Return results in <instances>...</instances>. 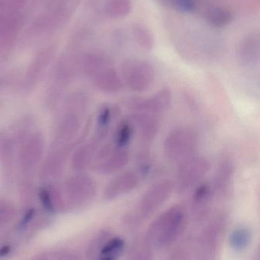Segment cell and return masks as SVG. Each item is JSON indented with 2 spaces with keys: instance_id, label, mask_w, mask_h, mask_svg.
Masks as SVG:
<instances>
[{
  "instance_id": "6da1fadb",
  "label": "cell",
  "mask_w": 260,
  "mask_h": 260,
  "mask_svg": "<svg viewBox=\"0 0 260 260\" xmlns=\"http://www.w3.org/2000/svg\"><path fill=\"white\" fill-rule=\"evenodd\" d=\"M189 213L184 206L176 204L160 213L148 227L145 237L154 250L174 247L186 232Z\"/></svg>"
},
{
  "instance_id": "3957f363",
  "label": "cell",
  "mask_w": 260,
  "mask_h": 260,
  "mask_svg": "<svg viewBox=\"0 0 260 260\" xmlns=\"http://www.w3.org/2000/svg\"><path fill=\"white\" fill-rule=\"evenodd\" d=\"M228 215L218 212L205 223L203 230L195 238L194 260H215L218 254L227 225Z\"/></svg>"
},
{
  "instance_id": "ba28073f",
  "label": "cell",
  "mask_w": 260,
  "mask_h": 260,
  "mask_svg": "<svg viewBox=\"0 0 260 260\" xmlns=\"http://www.w3.org/2000/svg\"><path fill=\"white\" fill-rule=\"evenodd\" d=\"M172 103V91L166 87L148 97L133 99L130 107L134 112L147 113L159 117L171 108Z\"/></svg>"
},
{
  "instance_id": "52a82bcc",
  "label": "cell",
  "mask_w": 260,
  "mask_h": 260,
  "mask_svg": "<svg viewBox=\"0 0 260 260\" xmlns=\"http://www.w3.org/2000/svg\"><path fill=\"white\" fill-rule=\"evenodd\" d=\"M192 191L188 213L195 224L201 225L210 218L216 196L210 182H201Z\"/></svg>"
},
{
  "instance_id": "30bf717a",
  "label": "cell",
  "mask_w": 260,
  "mask_h": 260,
  "mask_svg": "<svg viewBox=\"0 0 260 260\" xmlns=\"http://www.w3.org/2000/svg\"><path fill=\"white\" fill-rule=\"evenodd\" d=\"M130 160L128 148H122L113 145L105 148L101 154L98 170L101 174H111L122 171Z\"/></svg>"
},
{
  "instance_id": "ffe728a7",
  "label": "cell",
  "mask_w": 260,
  "mask_h": 260,
  "mask_svg": "<svg viewBox=\"0 0 260 260\" xmlns=\"http://www.w3.org/2000/svg\"><path fill=\"white\" fill-rule=\"evenodd\" d=\"M111 12L117 17L124 16L129 12L131 9L130 0H111Z\"/></svg>"
},
{
  "instance_id": "44dd1931",
  "label": "cell",
  "mask_w": 260,
  "mask_h": 260,
  "mask_svg": "<svg viewBox=\"0 0 260 260\" xmlns=\"http://www.w3.org/2000/svg\"><path fill=\"white\" fill-rule=\"evenodd\" d=\"M168 4L177 10L183 12H189L193 10L195 6V0H165Z\"/></svg>"
},
{
  "instance_id": "9a60e30c",
  "label": "cell",
  "mask_w": 260,
  "mask_h": 260,
  "mask_svg": "<svg viewBox=\"0 0 260 260\" xmlns=\"http://www.w3.org/2000/svg\"><path fill=\"white\" fill-rule=\"evenodd\" d=\"M253 240L252 230L247 226H238L230 232L228 237V243L230 248L236 252L245 251Z\"/></svg>"
},
{
  "instance_id": "8fae6325",
  "label": "cell",
  "mask_w": 260,
  "mask_h": 260,
  "mask_svg": "<svg viewBox=\"0 0 260 260\" xmlns=\"http://www.w3.org/2000/svg\"><path fill=\"white\" fill-rule=\"evenodd\" d=\"M235 165L230 157H224L217 168L212 184L216 198H224L228 196L234 183Z\"/></svg>"
},
{
  "instance_id": "7a4b0ae2",
  "label": "cell",
  "mask_w": 260,
  "mask_h": 260,
  "mask_svg": "<svg viewBox=\"0 0 260 260\" xmlns=\"http://www.w3.org/2000/svg\"><path fill=\"white\" fill-rule=\"evenodd\" d=\"M174 191V182L170 180L155 182L143 192L134 210L125 217L126 225L132 229L140 225L163 206Z\"/></svg>"
},
{
  "instance_id": "277c9868",
  "label": "cell",
  "mask_w": 260,
  "mask_h": 260,
  "mask_svg": "<svg viewBox=\"0 0 260 260\" xmlns=\"http://www.w3.org/2000/svg\"><path fill=\"white\" fill-rule=\"evenodd\" d=\"M198 145V133L193 128L179 126L168 133L163 143V151L168 160L180 164L195 154Z\"/></svg>"
},
{
  "instance_id": "4fadbf2b",
  "label": "cell",
  "mask_w": 260,
  "mask_h": 260,
  "mask_svg": "<svg viewBox=\"0 0 260 260\" xmlns=\"http://www.w3.org/2000/svg\"><path fill=\"white\" fill-rule=\"evenodd\" d=\"M129 118L134 123L135 129L138 130L143 142L151 143L154 140L160 129L158 116L147 113L134 112Z\"/></svg>"
},
{
  "instance_id": "cb8c5ba5",
  "label": "cell",
  "mask_w": 260,
  "mask_h": 260,
  "mask_svg": "<svg viewBox=\"0 0 260 260\" xmlns=\"http://www.w3.org/2000/svg\"><path fill=\"white\" fill-rule=\"evenodd\" d=\"M34 215H35V210L34 209H30V210L27 211L25 215H24L22 221H21V225H26L31 221V219L33 218Z\"/></svg>"
},
{
  "instance_id": "603a6c76",
  "label": "cell",
  "mask_w": 260,
  "mask_h": 260,
  "mask_svg": "<svg viewBox=\"0 0 260 260\" xmlns=\"http://www.w3.org/2000/svg\"><path fill=\"white\" fill-rule=\"evenodd\" d=\"M40 200L42 203L43 207L50 212H54V207H53V203L48 192L45 189H41L39 192Z\"/></svg>"
},
{
  "instance_id": "ac0fdd59",
  "label": "cell",
  "mask_w": 260,
  "mask_h": 260,
  "mask_svg": "<svg viewBox=\"0 0 260 260\" xmlns=\"http://www.w3.org/2000/svg\"><path fill=\"white\" fill-rule=\"evenodd\" d=\"M135 127L131 119L122 120L116 128L114 135V145L122 148H128L133 136L135 133Z\"/></svg>"
},
{
  "instance_id": "5b68a950",
  "label": "cell",
  "mask_w": 260,
  "mask_h": 260,
  "mask_svg": "<svg viewBox=\"0 0 260 260\" xmlns=\"http://www.w3.org/2000/svg\"><path fill=\"white\" fill-rule=\"evenodd\" d=\"M210 169V161L203 155L194 154L180 162L174 182V190L180 195L192 190L203 182Z\"/></svg>"
},
{
  "instance_id": "9c48e42d",
  "label": "cell",
  "mask_w": 260,
  "mask_h": 260,
  "mask_svg": "<svg viewBox=\"0 0 260 260\" xmlns=\"http://www.w3.org/2000/svg\"><path fill=\"white\" fill-rule=\"evenodd\" d=\"M140 184L137 173L128 171L120 173L107 184L104 192L105 200H114L131 193Z\"/></svg>"
},
{
  "instance_id": "484cf974",
  "label": "cell",
  "mask_w": 260,
  "mask_h": 260,
  "mask_svg": "<svg viewBox=\"0 0 260 260\" xmlns=\"http://www.w3.org/2000/svg\"><path fill=\"white\" fill-rule=\"evenodd\" d=\"M253 260H260L259 251H258L257 253H256V254L255 255V257L253 258Z\"/></svg>"
},
{
  "instance_id": "5bb4252c",
  "label": "cell",
  "mask_w": 260,
  "mask_h": 260,
  "mask_svg": "<svg viewBox=\"0 0 260 260\" xmlns=\"http://www.w3.org/2000/svg\"><path fill=\"white\" fill-rule=\"evenodd\" d=\"M154 252L155 250L145 235H140L131 242L127 253V260H154Z\"/></svg>"
},
{
  "instance_id": "8992f818",
  "label": "cell",
  "mask_w": 260,
  "mask_h": 260,
  "mask_svg": "<svg viewBox=\"0 0 260 260\" xmlns=\"http://www.w3.org/2000/svg\"><path fill=\"white\" fill-rule=\"evenodd\" d=\"M119 73L124 86L125 85L134 92H146L155 83V70L150 62L141 59L125 61Z\"/></svg>"
},
{
  "instance_id": "7c38bea8",
  "label": "cell",
  "mask_w": 260,
  "mask_h": 260,
  "mask_svg": "<svg viewBox=\"0 0 260 260\" xmlns=\"http://www.w3.org/2000/svg\"><path fill=\"white\" fill-rule=\"evenodd\" d=\"M96 74V85L99 89L105 93L114 94L122 91L124 87L120 73L106 60L101 61L97 67Z\"/></svg>"
},
{
  "instance_id": "e0dca14e",
  "label": "cell",
  "mask_w": 260,
  "mask_h": 260,
  "mask_svg": "<svg viewBox=\"0 0 260 260\" xmlns=\"http://www.w3.org/2000/svg\"><path fill=\"white\" fill-rule=\"evenodd\" d=\"M126 244L121 237H111L102 247L99 260H119L125 253Z\"/></svg>"
},
{
  "instance_id": "d4e9b609",
  "label": "cell",
  "mask_w": 260,
  "mask_h": 260,
  "mask_svg": "<svg viewBox=\"0 0 260 260\" xmlns=\"http://www.w3.org/2000/svg\"><path fill=\"white\" fill-rule=\"evenodd\" d=\"M10 251V247L9 246H5V247L0 248V256H4L7 255Z\"/></svg>"
},
{
  "instance_id": "7402d4cb",
  "label": "cell",
  "mask_w": 260,
  "mask_h": 260,
  "mask_svg": "<svg viewBox=\"0 0 260 260\" xmlns=\"http://www.w3.org/2000/svg\"><path fill=\"white\" fill-rule=\"evenodd\" d=\"M209 18L210 19L211 22L213 23L214 24L223 25V24H226L229 21L230 16L224 10L215 9V10L212 11L210 12Z\"/></svg>"
},
{
  "instance_id": "2e32d148",
  "label": "cell",
  "mask_w": 260,
  "mask_h": 260,
  "mask_svg": "<svg viewBox=\"0 0 260 260\" xmlns=\"http://www.w3.org/2000/svg\"><path fill=\"white\" fill-rule=\"evenodd\" d=\"M195 238V235H189L180 239L165 260H194Z\"/></svg>"
},
{
  "instance_id": "d6986e66",
  "label": "cell",
  "mask_w": 260,
  "mask_h": 260,
  "mask_svg": "<svg viewBox=\"0 0 260 260\" xmlns=\"http://www.w3.org/2000/svg\"><path fill=\"white\" fill-rule=\"evenodd\" d=\"M112 120V111L109 107H105L99 113L98 117V125H99L100 134L106 135L108 126Z\"/></svg>"
}]
</instances>
